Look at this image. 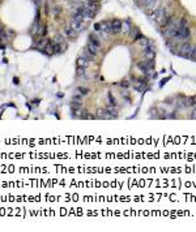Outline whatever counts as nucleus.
Segmentation results:
<instances>
[{
  "mask_svg": "<svg viewBox=\"0 0 196 232\" xmlns=\"http://www.w3.org/2000/svg\"><path fill=\"white\" fill-rule=\"evenodd\" d=\"M149 17H150V20H154L158 25H163L165 21H166V18L169 17V13H167L166 8L160 7V8H157Z\"/></svg>",
  "mask_w": 196,
  "mask_h": 232,
  "instance_id": "nucleus-1",
  "label": "nucleus"
},
{
  "mask_svg": "<svg viewBox=\"0 0 196 232\" xmlns=\"http://www.w3.org/2000/svg\"><path fill=\"white\" fill-rule=\"evenodd\" d=\"M189 29H188V26H183V28H178L176 29V31L174 33V35H173V38L175 39V41H186V39H188L189 38Z\"/></svg>",
  "mask_w": 196,
  "mask_h": 232,
  "instance_id": "nucleus-2",
  "label": "nucleus"
},
{
  "mask_svg": "<svg viewBox=\"0 0 196 232\" xmlns=\"http://www.w3.org/2000/svg\"><path fill=\"white\" fill-rule=\"evenodd\" d=\"M154 67V63L152 60H147V61H139L137 63V68L143 72H149L152 68Z\"/></svg>",
  "mask_w": 196,
  "mask_h": 232,
  "instance_id": "nucleus-3",
  "label": "nucleus"
},
{
  "mask_svg": "<svg viewBox=\"0 0 196 232\" xmlns=\"http://www.w3.org/2000/svg\"><path fill=\"white\" fill-rule=\"evenodd\" d=\"M110 26H111V33L112 34H118L122 31V28H123V24L121 20H112L110 21Z\"/></svg>",
  "mask_w": 196,
  "mask_h": 232,
  "instance_id": "nucleus-4",
  "label": "nucleus"
},
{
  "mask_svg": "<svg viewBox=\"0 0 196 232\" xmlns=\"http://www.w3.org/2000/svg\"><path fill=\"white\" fill-rule=\"evenodd\" d=\"M192 46H191V43H185V45H182L180 48H179V51H180V55L182 56H185V58H189V55H191L192 52Z\"/></svg>",
  "mask_w": 196,
  "mask_h": 232,
  "instance_id": "nucleus-5",
  "label": "nucleus"
},
{
  "mask_svg": "<svg viewBox=\"0 0 196 232\" xmlns=\"http://www.w3.org/2000/svg\"><path fill=\"white\" fill-rule=\"evenodd\" d=\"M89 59L86 58V56H80L77 59V67H81V68H88L89 67Z\"/></svg>",
  "mask_w": 196,
  "mask_h": 232,
  "instance_id": "nucleus-6",
  "label": "nucleus"
},
{
  "mask_svg": "<svg viewBox=\"0 0 196 232\" xmlns=\"http://www.w3.org/2000/svg\"><path fill=\"white\" fill-rule=\"evenodd\" d=\"M64 33H66L67 37H69V38H76V37H77V31H76L72 26L66 28V29H64Z\"/></svg>",
  "mask_w": 196,
  "mask_h": 232,
  "instance_id": "nucleus-7",
  "label": "nucleus"
},
{
  "mask_svg": "<svg viewBox=\"0 0 196 232\" xmlns=\"http://www.w3.org/2000/svg\"><path fill=\"white\" fill-rule=\"evenodd\" d=\"M86 7V5H85ZM96 13H97V11L96 9H93V8H90V7H86V11H85V18H88V20H92V18L96 16Z\"/></svg>",
  "mask_w": 196,
  "mask_h": 232,
  "instance_id": "nucleus-8",
  "label": "nucleus"
},
{
  "mask_svg": "<svg viewBox=\"0 0 196 232\" xmlns=\"http://www.w3.org/2000/svg\"><path fill=\"white\" fill-rule=\"evenodd\" d=\"M106 112H107V115H109V117L115 119L118 116V111H116V108L114 107V106H109V107L106 108Z\"/></svg>",
  "mask_w": 196,
  "mask_h": 232,
  "instance_id": "nucleus-9",
  "label": "nucleus"
},
{
  "mask_svg": "<svg viewBox=\"0 0 196 232\" xmlns=\"http://www.w3.org/2000/svg\"><path fill=\"white\" fill-rule=\"evenodd\" d=\"M157 8H160V2L158 0H152V3L148 5L145 9H148V11H152V12H154Z\"/></svg>",
  "mask_w": 196,
  "mask_h": 232,
  "instance_id": "nucleus-10",
  "label": "nucleus"
},
{
  "mask_svg": "<svg viewBox=\"0 0 196 232\" xmlns=\"http://www.w3.org/2000/svg\"><path fill=\"white\" fill-rule=\"evenodd\" d=\"M143 54L145 56V59L147 60H153L154 56H156V51H149V50H143Z\"/></svg>",
  "mask_w": 196,
  "mask_h": 232,
  "instance_id": "nucleus-11",
  "label": "nucleus"
},
{
  "mask_svg": "<svg viewBox=\"0 0 196 232\" xmlns=\"http://www.w3.org/2000/svg\"><path fill=\"white\" fill-rule=\"evenodd\" d=\"M71 26L77 31V33H80L81 30H83V28H84V25H83V22H80V21H72V24H71Z\"/></svg>",
  "mask_w": 196,
  "mask_h": 232,
  "instance_id": "nucleus-12",
  "label": "nucleus"
},
{
  "mask_svg": "<svg viewBox=\"0 0 196 232\" xmlns=\"http://www.w3.org/2000/svg\"><path fill=\"white\" fill-rule=\"evenodd\" d=\"M101 30L105 31V33H111V26H110V22H107V21L101 22Z\"/></svg>",
  "mask_w": 196,
  "mask_h": 232,
  "instance_id": "nucleus-13",
  "label": "nucleus"
},
{
  "mask_svg": "<svg viewBox=\"0 0 196 232\" xmlns=\"http://www.w3.org/2000/svg\"><path fill=\"white\" fill-rule=\"evenodd\" d=\"M62 51V43H52L51 45V52L56 54V52H60Z\"/></svg>",
  "mask_w": 196,
  "mask_h": 232,
  "instance_id": "nucleus-14",
  "label": "nucleus"
},
{
  "mask_svg": "<svg viewBox=\"0 0 196 232\" xmlns=\"http://www.w3.org/2000/svg\"><path fill=\"white\" fill-rule=\"evenodd\" d=\"M89 43H92V45L97 46V47H101V42H99V39L97 38L96 35H90L89 37Z\"/></svg>",
  "mask_w": 196,
  "mask_h": 232,
  "instance_id": "nucleus-15",
  "label": "nucleus"
},
{
  "mask_svg": "<svg viewBox=\"0 0 196 232\" xmlns=\"http://www.w3.org/2000/svg\"><path fill=\"white\" fill-rule=\"evenodd\" d=\"M186 104H187V106H196V95L188 97V98L186 99Z\"/></svg>",
  "mask_w": 196,
  "mask_h": 232,
  "instance_id": "nucleus-16",
  "label": "nucleus"
},
{
  "mask_svg": "<svg viewBox=\"0 0 196 232\" xmlns=\"http://www.w3.org/2000/svg\"><path fill=\"white\" fill-rule=\"evenodd\" d=\"M0 39H4V41L8 39V31L2 26H0Z\"/></svg>",
  "mask_w": 196,
  "mask_h": 232,
  "instance_id": "nucleus-17",
  "label": "nucleus"
},
{
  "mask_svg": "<svg viewBox=\"0 0 196 232\" xmlns=\"http://www.w3.org/2000/svg\"><path fill=\"white\" fill-rule=\"evenodd\" d=\"M97 117H102V119H109V115H107L106 110H98L97 111Z\"/></svg>",
  "mask_w": 196,
  "mask_h": 232,
  "instance_id": "nucleus-18",
  "label": "nucleus"
},
{
  "mask_svg": "<svg viewBox=\"0 0 196 232\" xmlns=\"http://www.w3.org/2000/svg\"><path fill=\"white\" fill-rule=\"evenodd\" d=\"M178 26L179 28H183V26H188V20L186 17H182L180 20L178 21Z\"/></svg>",
  "mask_w": 196,
  "mask_h": 232,
  "instance_id": "nucleus-19",
  "label": "nucleus"
},
{
  "mask_svg": "<svg viewBox=\"0 0 196 232\" xmlns=\"http://www.w3.org/2000/svg\"><path fill=\"white\" fill-rule=\"evenodd\" d=\"M77 93H80L81 95H86V94H89V89H88V87L80 86V87H77Z\"/></svg>",
  "mask_w": 196,
  "mask_h": 232,
  "instance_id": "nucleus-20",
  "label": "nucleus"
},
{
  "mask_svg": "<svg viewBox=\"0 0 196 232\" xmlns=\"http://www.w3.org/2000/svg\"><path fill=\"white\" fill-rule=\"evenodd\" d=\"M71 107H72V108H83L84 106H83V102H76V101H72Z\"/></svg>",
  "mask_w": 196,
  "mask_h": 232,
  "instance_id": "nucleus-21",
  "label": "nucleus"
},
{
  "mask_svg": "<svg viewBox=\"0 0 196 232\" xmlns=\"http://www.w3.org/2000/svg\"><path fill=\"white\" fill-rule=\"evenodd\" d=\"M109 103H110V106H114V107H116V99L115 98H114L112 95H111V94H109Z\"/></svg>",
  "mask_w": 196,
  "mask_h": 232,
  "instance_id": "nucleus-22",
  "label": "nucleus"
},
{
  "mask_svg": "<svg viewBox=\"0 0 196 232\" xmlns=\"http://www.w3.org/2000/svg\"><path fill=\"white\" fill-rule=\"evenodd\" d=\"M72 101H76V102H83V95L79 93V94H75L72 97Z\"/></svg>",
  "mask_w": 196,
  "mask_h": 232,
  "instance_id": "nucleus-23",
  "label": "nucleus"
},
{
  "mask_svg": "<svg viewBox=\"0 0 196 232\" xmlns=\"http://www.w3.org/2000/svg\"><path fill=\"white\" fill-rule=\"evenodd\" d=\"M139 42H140V45L143 46V47H147L148 45H149V39H147V38H141V41H139Z\"/></svg>",
  "mask_w": 196,
  "mask_h": 232,
  "instance_id": "nucleus-24",
  "label": "nucleus"
},
{
  "mask_svg": "<svg viewBox=\"0 0 196 232\" xmlns=\"http://www.w3.org/2000/svg\"><path fill=\"white\" fill-rule=\"evenodd\" d=\"M85 69H86V68L77 67V74H79V76H84V74H85Z\"/></svg>",
  "mask_w": 196,
  "mask_h": 232,
  "instance_id": "nucleus-25",
  "label": "nucleus"
},
{
  "mask_svg": "<svg viewBox=\"0 0 196 232\" xmlns=\"http://www.w3.org/2000/svg\"><path fill=\"white\" fill-rule=\"evenodd\" d=\"M189 58H191V59H196V47L192 48V52H191V55H189Z\"/></svg>",
  "mask_w": 196,
  "mask_h": 232,
  "instance_id": "nucleus-26",
  "label": "nucleus"
},
{
  "mask_svg": "<svg viewBox=\"0 0 196 232\" xmlns=\"http://www.w3.org/2000/svg\"><path fill=\"white\" fill-rule=\"evenodd\" d=\"M121 86L124 87V89H127V87L130 86V82H128V81H123V82H121Z\"/></svg>",
  "mask_w": 196,
  "mask_h": 232,
  "instance_id": "nucleus-27",
  "label": "nucleus"
},
{
  "mask_svg": "<svg viewBox=\"0 0 196 232\" xmlns=\"http://www.w3.org/2000/svg\"><path fill=\"white\" fill-rule=\"evenodd\" d=\"M55 42H56V43H63V37H62V35H56Z\"/></svg>",
  "mask_w": 196,
  "mask_h": 232,
  "instance_id": "nucleus-28",
  "label": "nucleus"
},
{
  "mask_svg": "<svg viewBox=\"0 0 196 232\" xmlns=\"http://www.w3.org/2000/svg\"><path fill=\"white\" fill-rule=\"evenodd\" d=\"M54 13L58 16L59 13H62V7H55V11H54Z\"/></svg>",
  "mask_w": 196,
  "mask_h": 232,
  "instance_id": "nucleus-29",
  "label": "nucleus"
},
{
  "mask_svg": "<svg viewBox=\"0 0 196 232\" xmlns=\"http://www.w3.org/2000/svg\"><path fill=\"white\" fill-rule=\"evenodd\" d=\"M94 30H96V31H101V24H94Z\"/></svg>",
  "mask_w": 196,
  "mask_h": 232,
  "instance_id": "nucleus-30",
  "label": "nucleus"
},
{
  "mask_svg": "<svg viewBox=\"0 0 196 232\" xmlns=\"http://www.w3.org/2000/svg\"><path fill=\"white\" fill-rule=\"evenodd\" d=\"M191 117L194 119V120L196 119V106H195V108H194V111H192V116H191Z\"/></svg>",
  "mask_w": 196,
  "mask_h": 232,
  "instance_id": "nucleus-31",
  "label": "nucleus"
},
{
  "mask_svg": "<svg viewBox=\"0 0 196 232\" xmlns=\"http://www.w3.org/2000/svg\"><path fill=\"white\" fill-rule=\"evenodd\" d=\"M13 82L17 85V84H18V78H16V77H15V78H13Z\"/></svg>",
  "mask_w": 196,
  "mask_h": 232,
  "instance_id": "nucleus-32",
  "label": "nucleus"
},
{
  "mask_svg": "<svg viewBox=\"0 0 196 232\" xmlns=\"http://www.w3.org/2000/svg\"><path fill=\"white\" fill-rule=\"evenodd\" d=\"M135 2H136V3H140V2H141V0H135Z\"/></svg>",
  "mask_w": 196,
  "mask_h": 232,
  "instance_id": "nucleus-33",
  "label": "nucleus"
}]
</instances>
